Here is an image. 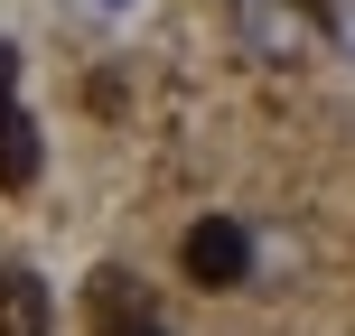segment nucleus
Returning <instances> with one entry per match:
<instances>
[{
  "mask_svg": "<svg viewBox=\"0 0 355 336\" xmlns=\"http://www.w3.org/2000/svg\"><path fill=\"white\" fill-rule=\"evenodd\" d=\"M178 262H187V281H196V290H243V281H252V233H243V224H225V215H206V224H187Z\"/></svg>",
  "mask_w": 355,
  "mask_h": 336,
  "instance_id": "obj_1",
  "label": "nucleus"
},
{
  "mask_svg": "<svg viewBox=\"0 0 355 336\" xmlns=\"http://www.w3.org/2000/svg\"><path fill=\"white\" fill-rule=\"evenodd\" d=\"M0 336H47V290L28 271H0Z\"/></svg>",
  "mask_w": 355,
  "mask_h": 336,
  "instance_id": "obj_2",
  "label": "nucleus"
},
{
  "mask_svg": "<svg viewBox=\"0 0 355 336\" xmlns=\"http://www.w3.org/2000/svg\"><path fill=\"white\" fill-rule=\"evenodd\" d=\"M19 177H37V131L0 103V187H19Z\"/></svg>",
  "mask_w": 355,
  "mask_h": 336,
  "instance_id": "obj_3",
  "label": "nucleus"
},
{
  "mask_svg": "<svg viewBox=\"0 0 355 336\" xmlns=\"http://www.w3.org/2000/svg\"><path fill=\"white\" fill-rule=\"evenodd\" d=\"M94 318H103L112 336L141 327V290H131V271H103V281H94Z\"/></svg>",
  "mask_w": 355,
  "mask_h": 336,
  "instance_id": "obj_4",
  "label": "nucleus"
},
{
  "mask_svg": "<svg viewBox=\"0 0 355 336\" xmlns=\"http://www.w3.org/2000/svg\"><path fill=\"white\" fill-rule=\"evenodd\" d=\"M243 37H252V47H281V56H290V47H300V19H271L262 0H243Z\"/></svg>",
  "mask_w": 355,
  "mask_h": 336,
  "instance_id": "obj_5",
  "label": "nucleus"
},
{
  "mask_svg": "<svg viewBox=\"0 0 355 336\" xmlns=\"http://www.w3.org/2000/svg\"><path fill=\"white\" fill-rule=\"evenodd\" d=\"M85 10H94V19H122V10H131V0H85Z\"/></svg>",
  "mask_w": 355,
  "mask_h": 336,
  "instance_id": "obj_6",
  "label": "nucleus"
},
{
  "mask_svg": "<svg viewBox=\"0 0 355 336\" xmlns=\"http://www.w3.org/2000/svg\"><path fill=\"white\" fill-rule=\"evenodd\" d=\"M346 47H355V10H346Z\"/></svg>",
  "mask_w": 355,
  "mask_h": 336,
  "instance_id": "obj_7",
  "label": "nucleus"
},
{
  "mask_svg": "<svg viewBox=\"0 0 355 336\" xmlns=\"http://www.w3.org/2000/svg\"><path fill=\"white\" fill-rule=\"evenodd\" d=\"M122 336H159V327H122Z\"/></svg>",
  "mask_w": 355,
  "mask_h": 336,
  "instance_id": "obj_8",
  "label": "nucleus"
}]
</instances>
